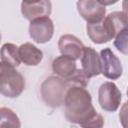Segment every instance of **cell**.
<instances>
[{
	"mask_svg": "<svg viewBox=\"0 0 128 128\" xmlns=\"http://www.w3.org/2000/svg\"><path fill=\"white\" fill-rule=\"evenodd\" d=\"M63 104L66 119L82 127L97 113L92 105L91 94L82 86H69L65 93Z\"/></svg>",
	"mask_w": 128,
	"mask_h": 128,
	"instance_id": "cell-1",
	"label": "cell"
},
{
	"mask_svg": "<svg viewBox=\"0 0 128 128\" xmlns=\"http://www.w3.org/2000/svg\"><path fill=\"white\" fill-rule=\"evenodd\" d=\"M126 12H112L99 22L87 23L86 30L93 43L103 44L112 40L121 30L126 28Z\"/></svg>",
	"mask_w": 128,
	"mask_h": 128,
	"instance_id": "cell-2",
	"label": "cell"
},
{
	"mask_svg": "<svg viewBox=\"0 0 128 128\" xmlns=\"http://www.w3.org/2000/svg\"><path fill=\"white\" fill-rule=\"evenodd\" d=\"M25 88V80L14 66L0 61V94L7 98H16Z\"/></svg>",
	"mask_w": 128,
	"mask_h": 128,
	"instance_id": "cell-3",
	"label": "cell"
},
{
	"mask_svg": "<svg viewBox=\"0 0 128 128\" xmlns=\"http://www.w3.org/2000/svg\"><path fill=\"white\" fill-rule=\"evenodd\" d=\"M68 87L66 81L61 77L49 76L42 82L40 87L42 100L47 106L58 108L64 102L65 93Z\"/></svg>",
	"mask_w": 128,
	"mask_h": 128,
	"instance_id": "cell-4",
	"label": "cell"
},
{
	"mask_svg": "<svg viewBox=\"0 0 128 128\" xmlns=\"http://www.w3.org/2000/svg\"><path fill=\"white\" fill-rule=\"evenodd\" d=\"M121 99L122 93L113 82H104L98 89V102L104 111H116L120 106Z\"/></svg>",
	"mask_w": 128,
	"mask_h": 128,
	"instance_id": "cell-5",
	"label": "cell"
},
{
	"mask_svg": "<svg viewBox=\"0 0 128 128\" xmlns=\"http://www.w3.org/2000/svg\"><path fill=\"white\" fill-rule=\"evenodd\" d=\"M54 34V24L49 16L36 18L30 21L29 35L33 41L39 44L51 40Z\"/></svg>",
	"mask_w": 128,
	"mask_h": 128,
	"instance_id": "cell-6",
	"label": "cell"
},
{
	"mask_svg": "<svg viewBox=\"0 0 128 128\" xmlns=\"http://www.w3.org/2000/svg\"><path fill=\"white\" fill-rule=\"evenodd\" d=\"M101 74L111 80H116L122 75V64L120 59L112 52L110 48H104L100 51Z\"/></svg>",
	"mask_w": 128,
	"mask_h": 128,
	"instance_id": "cell-7",
	"label": "cell"
},
{
	"mask_svg": "<svg viewBox=\"0 0 128 128\" xmlns=\"http://www.w3.org/2000/svg\"><path fill=\"white\" fill-rule=\"evenodd\" d=\"M77 11L87 23L101 21L106 15V8L98 0H78Z\"/></svg>",
	"mask_w": 128,
	"mask_h": 128,
	"instance_id": "cell-8",
	"label": "cell"
},
{
	"mask_svg": "<svg viewBox=\"0 0 128 128\" xmlns=\"http://www.w3.org/2000/svg\"><path fill=\"white\" fill-rule=\"evenodd\" d=\"M52 4L50 0H39L36 2L21 3V13L27 20H33L40 17H46L51 14Z\"/></svg>",
	"mask_w": 128,
	"mask_h": 128,
	"instance_id": "cell-9",
	"label": "cell"
},
{
	"mask_svg": "<svg viewBox=\"0 0 128 128\" xmlns=\"http://www.w3.org/2000/svg\"><path fill=\"white\" fill-rule=\"evenodd\" d=\"M58 48L62 55L68 56L76 61L80 59L84 45L76 36L72 34H64L59 38Z\"/></svg>",
	"mask_w": 128,
	"mask_h": 128,
	"instance_id": "cell-10",
	"label": "cell"
},
{
	"mask_svg": "<svg viewBox=\"0 0 128 128\" xmlns=\"http://www.w3.org/2000/svg\"><path fill=\"white\" fill-rule=\"evenodd\" d=\"M80 58L82 70L88 78L98 76L101 73L100 57L97 51L94 50L92 47H84Z\"/></svg>",
	"mask_w": 128,
	"mask_h": 128,
	"instance_id": "cell-11",
	"label": "cell"
},
{
	"mask_svg": "<svg viewBox=\"0 0 128 128\" xmlns=\"http://www.w3.org/2000/svg\"><path fill=\"white\" fill-rule=\"evenodd\" d=\"M20 61L27 66H37L43 59V52L30 42L21 44L18 47Z\"/></svg>",
	"mask_w": 128,
	"mask_h": 128,
	"instance_id": "cell-12",
	"label": "cell"
},
{
	"mask_svg": "<svg viewBox=\"0 0 128 128\" xmlns=\"http://www.w3.org/2000/svg\"><path fill=\"white\" fill-rule=\"evenodd\" d=\"M76 69H77V66H76L75 60L65 55L56 57L52 62L53 72L64 80L70 77L76 71Z\"/></svg>",
	"mask_w": 128,
	"mask_h": 128,
	"instance_id": "cell-13",
	"label": "cell"
},
{
	"mask_svg": "<svg viewBox=\"0 0 128 128\" xmlns=\"http://www.w3.org/2000/svg\"><path fill=\"white\" fill-rule=\"evenodd\" d=\"M0 58L2 62L8 63L14 67L20 65V58L18 55V47L12 43H5L0 49Z\"/></svg>",
	"mask_w": 128,
	"mask_h": 128,
	"instance_id": "cell-14",
	"label": "cell"
},
{
	"mask_svg": "<svg viewBox=\"0 0 128 128\" xmlns=\"http://www.w3.org/2000/svg\"><path fill=\"white\" fill-rule=\"evenodd\" d=\"M21 123L16 113L6 107L0 108V127H20Z\"/></svg>",
	"mask_w": 128,
	"mask_h": 128,
	"instance_id": "cell-15",
	"label": "cell"
},
{
	"mask_svg": "<svg viewBox=\"0 0 128 128\" xmlns=\"http://www.w3.org/2000/svg\"><path fill=\"white\" fill-rule=\"evenodd\" d=\"M65 81L68 84V86L77 85V86L86 87L89 82V78L84 74L82 69H76V71L70 77H68Z\"/></svg>",
	"mask_w": 128,
	"mask_h": 128,
	"instance_id": "cell-16",
	"label": "cell"
},
{
	"mask_svg": "<svg viewBox=\"0 0 128 128\" xmlns=\"http://www.w3.org/2000/svg\"><path fill=\"white\" fill-rule=\"evenodd\" d=\"M114 45L117 48L118 51L122 52L123 54H127V27L121 30L116 36H115V41Z\"/></svg>",
	"mask_w": 128,
	"mask_h": 128,
	"instance_id": "cell-17",
	"label": "cell"
},
{
	"mask_svg": "<svg viewBox=\"0 0 128 128\" xmlns=\"http://www.w3.org/2000/svg\"><path fill=\"white\" fill-rule=\"evenodd\" d=\"M104 125V119L101 114L96 113L89 121L84 125V127H102Z\"/></svg>",
	"mask_w": 128,
	"mask_h": 128,
	"instance_id": "cell-18",
	"label": "cell"
},
{
	"mask_svg": "<svg viewBox=\"0 0 128 128\" xmlns=\"http://www.w3.org/2000/svg\"><path fill=\"white\" fill-rule=\"evenodd\" d=\"M119 0H98V2L100 4H102L103 6H108V5H112L117 3Z\"/></svg>",
	"mask_w": 128,
	"mask_h": 128,
	"instance_id": "cell-19",
	"label": "cell"
},
{
	"mask_svg": "<svg viewBox=\"0 0 128 128\" xmlns=\"http://www.w3.org/2000/svg\"><path fill=\"white\" fill-rule=\"evenodd\" d=\"M24 2H36V1H39V0H23Z\"/></svg>",
	"mask_w": 128,
	"mask_h": 128,
	"instance_id": "cell-20",
	"label": "cell"
},
{
	"mask_svg": "<svg viewBox=\"0 0 128 128\" xmlns=\"http://www.w3.org/2000/svg\"><path fill=\"white\" fill-rule=\"evenodd\" d=\"M0 42H1V32H0Z\"/></svg>",
	"mask_w": 128,
	"mask_h": 128,
	"instance_id": "cell-21",
	"label": "cell"
}]
</instances>
